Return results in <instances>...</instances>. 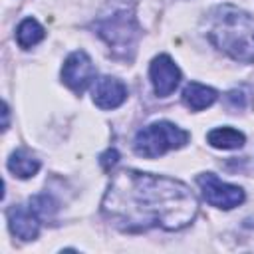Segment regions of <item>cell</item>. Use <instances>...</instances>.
Wrapping results in <instances>:
<instances>
[{"instance_id":"6da1fadb","label":"cell","mask_w":254,"mask_h":254,"mask_svg":"<svg viewBox=\"0 0 254 254\" xmlns=\"http://www.w3.org/2000/svg\"><path fill=\"white\" fill-rule=\"evenodd\" d=\"M101 212L123 232H145L149 228L181 230L189 226L196 212L194 192L181 181L123 169L113 175L101 200Z\"/></svg>"},{"instance_id":"7a4b0ae2","label":"cell","mask_w":254,"mask_h":254,"mask_svg":"<svg viewBox=\"0 0 254 254\" xmlns=\"http://www.w3.org/2000/svg\"><path fill=\"white\" fill-rule=\"evenodd\" d=\"M206 38L234 62L254 64V18L248 12L232 4L212 8L206 16Z\"/></svg>"},{"instance_id":"3957f363","label":"cell","mask_w":254,"mask_h":254,"mask_svg":"<svg viewBox=\"0 0 254 254\" xmlns=\"http://www.w3.org/2000/svg\"><path fill=\"white\" fill-rule=\"evenodd\" d=\"M93 28L97 36L107 42L115 58L125 60V62L133 60L135 50H137V40L141 36L133 10L119 8V10H113L111 14L99 16L93 22Z\"/></svg>"},{"instance_id":"277c9868","label":"cell","mask_w":254,"mask_h":254,"mask_svg":"<svg viewBox=\"0 0 254 254\" xmlns=\"http://www.w3.org/2000/svg\"><path fill=\"white\" fill-rule=\"evenodd\" d=\"M189 139H190L189 131L181 129L179 125L171 121H155L137 131L133 139V151L139 157L155 159V157L165 155L167 151L185 147Z\"/></svg>"},{"instance_id":"5b68a950","label":"cell","mask_w":254,"mask_h":254,"mask_svg":"<svg viewBox=\"0 0 254 254\" xmlns=\"http://www.w3.org/2000/svg\"><path fill=\"white\" fill-rule=\"evenodd\" d=\"M196 185L202 192V198L216 206V208H224L230 210L238 204L244 202V190L236 185H228L222 183L214 173H202L196 177Z\"/></svg>"},{"instance_id":"8992f818","label":"cell","mask_w":254,"mask_h":254,"mask_svg":"<svg viewBox=\"0 0 254 254\" xmlns=\"http://www.w3.org/2000/svg\"><path fill=\"white\" fill-rule=\"evenodd\" d=\"M62 79L71 91L83 93L95 79V65L91 58L83 50L71 52L62 65Z\"/></svg>"},{"instance_id":"52a82bcc","label":"cell","mask_w":254,"mask_h":254,"mask_svg":"<svg viewBox=\"0 0 254 254\" xmlns=\"http://www.w3.org/2000/svg\"><path fill=\"white\" fill-rule=\"evenodd\" d=\"M149 77H151L155 93L159 97H167V95H171L177 89V85L181 81V69L171 60V56L161 54V56L153 58V62H151Z\"/></svg>"},{"instance_id":"ba28073f","label":"cell","mask_w":254,"mask_h":254,"mask_svg":"<svg viewBox=\"0 0 254 254\" xmlns=\"http://www.w3.org/2000/svg\"><path fill=\"white\" fill-rule=\"evenodd\" d=\"M8 226L14 236L20 240H34L40 234V216L32 206H22V204H12L6 210Z\"/></svg>"},{"instance_id":"9c48e42d","label":"cell","mask_w":254,"mask_h":254,"mask_svg":"<svg viewBox=\"0 0 254 254\" xmlns=\"http://www.w3.org/2000/svg\"><path fill=\"white\" fill-rule=\"evenodd\" d=\"M127 99V87L121 79L103 75L93 85V103L99 109H115Z\"/></svg>"},{"instance_id":"30bf717a","label":"cell","mask_w":254,"mask_h":254,"mask_svg":"<svg viewBox=\"0 0 254 254\" xmlns=\"http://www.w3.org/2000/svg\"><path fill=\"white\" fill-rule=\"evenodd\" d=\"M216 97H218L216 89L202 85V83H196V81L187 83L183 89V103L190 111H202V109L210 107L216 101Z\"/></svg>"},{"instance_id":"8fae6325","label":"cell","mask_w":254,"mask_h":254,"mask_svg":"<svg viewBox=\"0 0 254 254\" xmlns=\"http://www.w3.org/2000/svg\"><path fill=\"white\" fill-rule=\"evenodd\" d=\"M8 171L18 179H30L40 171V159L28 149H16L8 159Z\"/></svg>"},{"instance_id":"7c38bea8","label":"cell","mask_w":254,"mask_h":254,"mask_svg":"<svg viewBox=\"0 0 254 254\" xmlns=\"http://www.w3.org/2000/svg\"><path fill=\"white\" fill-rule=\"evenodd\" d=\"M206 141L210 147L214 149H240L246 141L244 133H240L238 129H232V127H216L212 131H208L206 135Z\"/></svg>"},{"instance_id":"4fadbf2b","label":"cell","mask_w":254,"mask_h":254,"mask_svg":"<svg viewBox=\"0 0 254 254\" xmlns=\"http://www.w3.org/2000/svg\"><path fill=\"white\" fill-rule=\"evenodd\" d=\"M46 36V30L42 28V24L34 18H26L20 22V26L16 28V42L20 48L28 50L32 46H36L38 42H42Z\"/></svg>"},{"instance_id":"5bb4252c","label":"cell","mask_w":254,"mask_h":254,"mask_svg":"<svg viewBox=\"0 0 254 254\" xmlns=\"http://www.w3.org/2000/svg\"><path fill=\"white\" fill-rule=\"evenodd\" d=\"M30 206L36 210V214L40 218H52L54 212L58 210V202L50 196V194H38L30 198Z\"/></svg>"},{"instance_id":"9a60e30c","label":"cell","mask_w":254,"mask_h":254,"mask_svg":"<svg viewBox=\"0 0 254 254\" xmlns=\"http://www.w3.org/2000/svg\"><path fill=\"white\" fill-rule=\"evenodd\" d=\"M224 103H226L228 109L238 111V109H242V107L246 105V95H244V91H240V89H230V91L224 95Z\"/></svg>"},{"instance_id":"2e32d148","label":"cell","mask_w":254,"mask_h":254,"mask_svg":"<svg viewBox=\"0 0 254 254\" xmlns=\"http://www.w3.org/2000/svg\"><path fill=\"white\" fill-rule=\"evenodd\" d=\"M117 161H119V153H117V149H107V151L99 157V163H101L103 171H111V169L117 165Z\"/></svg>"},{"instance_id":"e0dca14e","label":"cell","mask_w":254,"mask_h":254,"mask_svg":"<svg viewBox=\"0 0 254 254\" xmlns=\"http://www.w3.org/2000/svg\"><path fill=\"white\" fill-rule=\"evenodd\" d=\"M2 115H4V123H2V131H6L8 129V105L4 103V107H2Z\"/></svg>"}]
</instances>
